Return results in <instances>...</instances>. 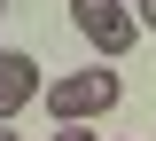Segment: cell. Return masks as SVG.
Segmentation results:
<instances>
[{
	"label": "cell",
	"instance_id": "7",
	"mask_svg": "<svg viewBox=\"0 0 156 141\" xmlns=\"http://www.w3.org/2000/svg\"><path fill=\"white\" fill-rule=\"evenodd\" d=\"M0 16H8V0H0Z\"/></svg>",
	"mask_w": 156,
	"mask_h": 141
},
{
	"label": "cell",
	"instance_id": "1",
	"mask_svg": "<svg viewBox=\"0 0 156 141\" xmlns=\"http://www.w3.org/2000/svg\"><path fill=\"white\" fill-rule=\"evenodd\" d=\"M117 71H70V79H55L47 86V110H55L62 125H86V118H101V110H117Z\"/></svg>",
	"mask_w": 156,
	"mask_h": 141
},
{
	"label": "cell",
	"instance_id": "4",
	"mask_svg": "<svg viewBox=\"0 0 156 141\" xmlns=\"http://www.w3.org/2000/svg\"><path fill=\"white\" fill-rule=\"evenodd\" d=\"M55 141H94V133H86V125H55Z\"/></svg>",
	"mask_w": 156,
	"mask_h": 141
},
{
	"label": "cell",
	"instance_id": "5",
	"mask_svg": "<svg viewBox=\"0 0 156 141\" xmlns=\"http://www.w3.org/2000/svg\"><path fill=\"white\" fill-rule=\"evenodd\" d=\"M140 24H156V0H140Z\"/></svg>",
	"mask_w": 156,
	"mask_h": 141
},
{
	"label": "cell",
	"instance_id": "2",
	"mask_svg": "<svg viewBox=\"0 0 156 141\" xmlns=\"http://www.w3.org/2000/svg\"><path fill=\"white\" fill-rule=\"evenodd\" d=\"M70 32H86L101 55H125V47L140 39V24H133L125 0H70Z\"/></svg>",
	"mask_w": 156,
	"mask_h": 141
},
{
	"label": "cell",
	"instance_id": "3",
	"mask_svg": "<svg viewBox=\"0 0 156 141\" xmlns=\"http://www.w3.org/2000/svg\"><path fill=\"white\" fill-rule=\"evenodd\" d=\"M31 94H39V63H31V55H16V47H0V125L16 118Z\"/></svg>",
	"mask_w": 156,
	"mask_h": 141
},
{
	"label": "cell",
	"instance_id": "6",
	"mask_svg": "<svg viewBox=\"0 0 156 141\" xmlns=\"http://www.w3.org/2000/svg\"><path fill=\"white\" fill-rule=\"evenodd\" d=\"M0 141H16V133H8V125H0Z\"/></svg>",
	"mask_w": 156,
	"mask_h": 141
}]
</instances>
